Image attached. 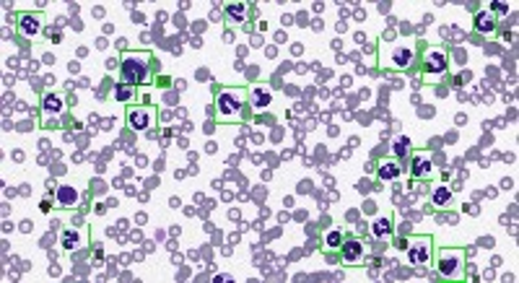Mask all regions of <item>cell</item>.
<instances>
[{"mask_svg": "<svg viewBox=\"0 0 519 283\" xmlns=\"http://www.w3.org/2000/svg\"><path fill=\"white\" fill-rule=\"evenodd\" d=\"M390 60H392V68H405L413 60V47H397Z\"/></svg>", "mask_w": 519, "mask_h": 283, "instance_id": "9c48e42d", "label": "cell"}, {"mask_svg": "<svg viewBox=\"0 0 519 283\" xmlns=\"http://www.w3.org/2000/svg\"><path fill=\"white\" fill-rule=\"evenodd\" d=\"M117 99H130V89L122 83V86H117Z\"/></svg>", "mask_w": 519, "mask_h": 283, "instance_id": "44dd1931", "label": "cell"}, {"mask_svg": "<svg viewBox=\"0 0 519 283\" xmlns=\"http://www.w3.org/2000/svg\"><path fill=\"white\" fill-rule=\"evenodd\" d=\"M252 99H255V107H257V110H267V104H270V91H267V89H257V91L252 94Z\"/></svg>", "mask_w": 519, "mask_h": 283, "instance_id": "5bb4252c", "label": "cell"}, {"mask_svg": "<svg viewBox=\"0 0 519 283\" xmlns=\"http://www.w3.org/2000/svg\"><path fill=\"white\" fill-rule=\"evenodd\" d=\"M413 174L416 177H428V174H431V161H428L426 156H416L413 159Z\"/></svg>", "mask_w": 519, "mask_h": 283, "instance_id": "30bf717a", "label": "cell"}, {"mask_svg": "<svg viewBox=\"0 0 519 283\" xmlns=\"http://www.w3.org/2000/svg\"><path fill=\"white\" fill-rule=\"evenodd\" d=\"M428 255H431V242L428 239H413L408 244V260L413 265H426Z\"/></svg>", "mask_w": 519, "mask_h": 283, "instance_id": "7a4b0ae2", "label": "cell"}, {"mask_svg": "<svg viewBox=\"0 0 519 283\" xmlns=\"http://www.w3.org/2000/svg\"><path fill=\"white\" fill-rule=\"evenodd\" d=\"M478 29L480 31H493V26H496V18H493V13H478Z\"/></svg>", "mask_w": 519, "mask_h": 283, "instance_id": "4fadbf2b", "label": "cell"}, {"mask_svg": "<svg viewBox=\"0 0 519 283\" xmlns=\"http://www.w3.org/2000/svg\"><path fill=\"white\" fill-rule=\"evenodd\" d=\"M426 70H428V73H441V70H446V55H444L441 50H431V52H428V57H426Z\"/></svg>", "mask_w": 519, "mask_h": 283, "instance_id": "5b68a950", "label": "cell"}, {"mask_svg": "<svg viewBox=\"0 0 519 283\" xmlns=\"http://www.w3.org/2000/svg\"><path fill=\"white\" fill-rule=\"evenodd\" d=\"M397 174H400V166L395 161H385L379 166V177L382 180H397Z\"/></svg>", "mask_w": 519, "mask_h": 283, "instance_id": "7c38bea8", "label": "cell"}, {"mask_svg": "<svg viewBox=\"0 0 519 283\" xmlns=\"http://www.w3.org/2000/svg\"><path fill=\"white\" fill-rule=\"evenodd\" d=\"M62 244H65L67 250H73V247L78 244V234H76V231H65V234H62Z\"/></svg>", "mask_w": 519, "mask_h": 283, "instance_id": "d6986e66", "label": "cell"}, {"mask_svg": "<svg viewBox=\"0 0 519 283\" xmlns=\"http://www.w3.org/2000/svg\"><path fill=\"white\" fill-rule=\"evenodd\" d=\"M371 234H374V236H385V234H390V221H387V219H376L374 226H371Z\"/></svg>", "mask_w": 519, "mask_h": 283, "instance_id": "2e32d148", "label": "cell"}, {"mask_svg": "<svg viewBox=\"0 0 519 283\" xmlns=\"http://www.w3.org/2000/svg\"><path fill=\"white\" fill-rule=\"evenodd\" d=\"M226 11H229V16H231L234 21H241V18H244L247 6H241V3H231V6H226Z\"/></svg>", "mask_w": 519, "mask_h": 283, "instance_id": "ac0fdd59", "label": "cell"}, {"mask_svg": "<svg viewBox=\"0 0 519 283\" xmlns=\"http://www.w3.org/2000/svg\"><path fill=\"white\" fill-rule=\"evenodd\" d=\"M151 117H153V112H151V110H146V107H138V110H130V115H127V120H130V127H132V130H146V127L151 125Z\"/></svg>", "mask_w": 519, "mask_h": 283, "instance_id": "3957f363", "label": "cell"}, {"mask_svg": "<svg viewBox=\"0 0 519 283\" xmlns=\"http://www.w3.org/2000/svg\"><path fill=\"white\" fill-rule=\"evenodd\" d=\"M457 268H460V252H444L439 260V270L444 275H455Z\"/></svg>", "mask_w": 519, "mask_h": 283, "instance_id": "8992f818", "label": "cell"}, {"mask_svg": "<svg viewBox=\"0 0 519 283\" xmlns=\"http://www.w3.org/2000/svg\"><path fill=\"white\" fill-rule=\"evenodd\" d=\"M151 73V55L148 52H130L122 57V83H143Z\"/></svg>", "mask_w": 519, "mask_h": 283, "instance_id": "6da1fadb", "label": "cell"}, {"mask_svg": "<svg viewBox=\"0 0 519 283\" xmlns=\"http://www.w3.org/2000/svg\"><path fill=\"white\" fill-rule=\"evenodd\" d=\"M57 203L65 205V208H73L78 203V190L71 187V185H60L57 187Z\"/></svg>", "mask_w": 519, "mask_h": 283, "instance_id": "52a82bcc", "label": "cell"}, {"mask_svg": "<svg viewBox=\"0 0 519 283\" xmlns=\"http://www.w3.org/2000/svg\"><path fill=\"white\" fill-rule=\"evenodd\" d=\"M361 257H364V244H361V242L351 239V242L343 244V260H345V263H358Z\"/></svg>", "mask_w": 519, "mask_h": 283, "instance_id": "ba28073f", "label": "cell"}, {"mask_svg": "<svg viewBox=\"0 0 519 283\" xmlns=\"http://www.w3.org/2000/svg\"><path fill=\"white\" fill-rule=\"evenodd\" d=\"M493 11H499V13H506L509 8H506V6H499V3H496V6H493Z\"/></svg>", "mask_w": 519, "mask_h": 283, "instance_id": "7402d4cb", "label": "cell"}, {"mask_svg": "<svg viewBox=\"0 0 519 283\" xmlns=\"http://www.w3.org/2000/svg\"><path fill=\"white\" fill-rule=\"evenodd\" d=\"M239 104H241V101H236V96H234L231 91H223V94L218 96V112H221L223 117L236 115V112H239Z\"/></svg>", "mask_w": 519, "mask_h": 283, "instance_id": "277c9868", "label": "cell"}, {"mask_svg": "<svg viewBox=\"0 0 519 283\" xmlns=\"http://www.w3.org/2000/svg\"><path fill=\"white\" fill-rule=\"evenodd\" d=\"M327 244H330V247L340 244V231H330V234H327Z\"/></svg>", "mask_w": 519, "mask_h": 283, "instance_id": "ffe728a7", "label": "cell"}, {"mask_svg": "<svg viewBox=\"0 0 519 283\" xmlns=\"http://www.w3.org/2000/svg\"><path fill=\"white\" fill-rule=\"evenodd\" d=\"M42 107H44V112H60V110H62V99L47 94V96H44V104H42Z\"/></svg>", "mask_w": 519, "mask_h": 283, "instance_id": "9a60e30c", "label": "cell"}, {"mask_svg": "<svg viewBox=\"0 0 519 283\" xmlns=\"http://www.w3.org/2000/svg\"><path fill=\"white\" fill-rule=\"evenodd\" d=\"M449 198H452V192H449L446 187H436V192H434V203L436 205H446Z\"/></svg>", "mask_w": 519, "mask_h": 283, "instance_id": "e0dca14e", "label": "cell"}, {"mask_svg": "<svg viewBox=\"0 0 519 283\" xmlns=\"http://www.w3.org/2000/svg\"><path fill=\"white\" fill-rule=\"evenodd\" d=\"M37 31H39V18L37 16H21V34L31 37Z\"/></svg>", "mask_w": 519, "mask_h": 283, "instance_id": "8fae6325", "label": "cell"}]
</instances>
